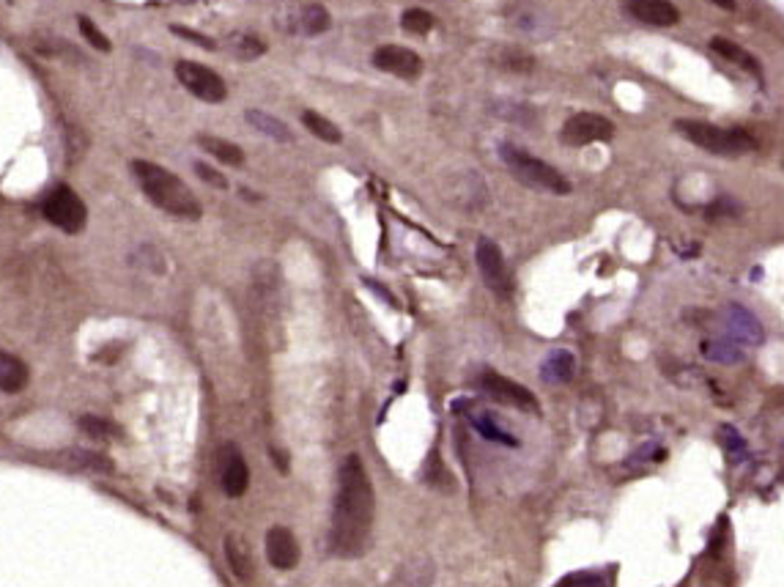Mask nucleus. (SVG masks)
<instances>
[{"label": "nucleus", "instance_id": "nucleus-9", "mask_svg": "<svg viewBox=\"0 0 784 587\" xmlns=\"http://www.w3.org/2000/svg\"><path fill=\"white\" fill-rule=\"evenodd\" d=\"M614 134V124L606 118V115H598V113H576L565 121L560 137L562 143L568 145H590V143H600V140H609Z\"/></svg>", "mask_w": 784, "mask_h": 587}, {"label": "nucleus", "instance_id": "nucleus-13", "mask_svg": "<svg viewBox=\"0 0 784 587\" xmlns=\"http://www.w3.org/2000/svg\"><path fill=\"white\" fill-rule=\"evenodd\" d=\"M629 15L653 28H672L680 23V12L670 0H625Z\"/></svg>", "mask_w": 784, "mask_h": 587}, {"label": "nucleus", "instance_id": "nucleus-3", "mask_svg": "<svg viewBox=\"0 0 784 587\" xmlns=\"http://www.w3.org/2000/svg\"><path fill=\"white\" fill-rule=\"evenodd\" d=\"M675 129L686 140L700 145L702 152H710L716 157H743L757 149L754 134H749L746 129H727V126H716L710 121H697V118H678Z\"/></svg>", "mask_w": 784, "mask_h": 587}, {"label": "nucleus", "instance_id": "nucleus-14", "mask_svg": "<svg viewBox=\"0 0 784 587\" xmlns=\"http://www.w3.org/2000/svg\"><path fill=\"white\" fill-rule=\"evenodd\" d=\"M266 560L277 571H291L299 562V543L291 530L285 527H272L266 532Z\"/></svg>", "mask_w": 784, "mask_h": 587}, {"label": "nucleus", "instance_id": "nucleus-26", "mask_svg": "<svg viewBox=\"0 0 784 587\" xmlns=\"http://www.w3.org/2000/svg\"><path fill=\"white\" fill-rule=\"evenodd\" d=\"M77 25H80V34L85 36V42H88L94 50H99V53H110V47H113V45H110V39H107V36H104V34H102V31L88 20V17H80V20H77Z\"/></svg>", "mask_w": 784, "mask_h": 587}, {"label": "nucleus", "instance_id": "nucleus-20", "mask_svg": "<svg viewBox=\"0 0 784 587\" xmlns=\"http://www.w3.org/2000/svg\"><path fill=\"white\" fill-rule=\"evenodd\" d=\"M247 121H250L258 132H263V134H269V137H274V140H283V143H291V140H293L291 129H288L280 118H274V115L263 113V110H247Z\"/></svg>", "mask_w": 784, "mask_h": 587}, {"label": "nucleus", "instance_id": "nucleus-10", "mask_svg": "<svg viewBox=\"0 0 784 587\" xmlns=\"http://www.w3.org/2000/svg\"><path fill=\"white\" fill-rule=\"evenodd\" d=\"M475 258H478V269L483 274V283L494 294H500V297H508L513 283H511V272H508V264L502 258V250L491 239H481L478 250H475Z\"/></svg>", "mask_w": 784, "mask_h": 587}, {"label": "nucleus", "instance_id": "nucleus-5", "mask_svg": "<svg viewBox=\"0 0 784 587\" xmlns=\"http://www.w3.org/2000/svg\"><path fill=\"white\" fill-rule=\"evenodd\" d=\"M42 212H45V220L53 223L55 228H61L64 234H80L85 228V220H88V209H85L83 198L66 184L55 187L45 198Z\"/></svg>", "mask_w": 784, "mask_h": 587}, {"label": "nucleus", "instance_id": "nucleus-23", "mask_svg": "<svg viewBox=\"0 0 784 587\" xmlns=\"http://www.w3.org/2000/svg\"><path fill=\"white\" fill-rule=\"evenodd\" d=\"M497 64H500L502 69H508V72H530L535 61H532L530 53H524V50H519V47H502V50L497 53Z\"/></svg>", "mask_w": 784, "mask_h": 587}, {"label": "nucleus", "instance_id": "nucleus-11", "mask_svg": "<svg viewBox=\"0 0 784 587\" xmlns=\"http://www.w3.org/2000/svg\"><path fill=\"white\" fill-rule=\"evenodd\" d=\"M217 473H220V486L228 497H242L250 486V470L239 448L223 445L217 453Z\"/></svg>", "mask_w": 784, "mask_h": 587}, {"label": "nucleus", "instance_id": "nucleus-12", "mask_svg": "<svg viewBox=\"0 0 784 587\" xmlns=\"http://www.w3.org/2000/svg\"><path fill=\"white\" fill-rule=\"evenodd\" d=\"M373 64L376 69L387 72V75H395V77H403V80H417L420 72H422V58L409 50V47H401V45H384L373 53Z\"/></svg>", "mask_w": 784, "mask_h": 587}, {"label": "nucleus", "instance_id": "nucleus-21", "mask_svg": "<svg viewBox=\"0 0 784 587\" xmlns=\"http://www.w3.org/2000/svg\"><path fill=\"white\" fill-rule=\"evenodd\" d=\"M302 124L316 134L319 140H324V143H341L343 140V134H341V129L330 121V118H324L322 113H316V110H304L302 113Z\"/></svg>", "mask_w": 784, "mask_h": 587}, {"label": "nucleus", "instance_id": "nucleus-18", "mask_svg": "<svg viewBox=\"0 0 784 587\" xmlns=\"http://www.w3.org/2000/svg\"><path fill=\"white\" fill-rule=\"evenodd\" d=\"M332 17L322 4H310L296 15V31L304 36H322L324 31H330Z\"/></svg>", "mask_w": 784, "mask_h": 587}, {"label": "nucleus", "instance_id": "nucleus-16", "mask_svg": "<svg viewBox=\"0 0 784 587\" xmlns=\"http://www.w3.org/2000/svg\"><path fill=\"white\" fill-rule=\"evenodd\" d=\"M225 560L231 565V571L242 579L250 582L255 573V562H253V552L247 546V541L242 535H228L225 538Z\"/></svg>", "mask_w": 784, "mask_h": 587}, {"label": "nucleus", "instance_id": "nucleus-32", "mask_svg": "<svg viewBox=\"0 0 784 587\" xmlns=\"http://www.w3.org/2000/svg\"><path fill=\"white\" fill-rule=\"evenodd\" d=\"M708 4H713V6H719V9H724V12H732V9H735V0H708Z\"/></svg>", "mask_w": 784, "mask_h": 587}, {"label": "nucleus", "instance_id": "nucleus-29", "mask_svg": "<svg viewBox=\"0 0 784 587\" xmlns=\"http://www.w3.org/2000/svg\"><path fill=\"white\" fill-rule=\"evenodd\" d=\"M195 174H198L206 184H212V187H217V190H225V187H228V179H225L220 171L209 168L206 163H195Z\"/></svg>", "mask_w": 784, "mask_h": 587}, {"label": "nucleus", "instance_id": "nucleus-6", "mask_svg": "<svg viewBox=\"0 0 784 587\" xmlns=\"http://www.w3.org/2000/svg\"><path fill=\"white\" fill-rule=\"evenodd\" d=\"M176 77H179V83H182L193 96H198L201 102L220 104V102H225V96H228L225 80H223L214 69H209V66H203V64H198V61H179V64H176Z\"/></svg>", "mask_w": 784, "mask_h": 587}, {"label": "nucleus", "instance_id": "nucleus-27", "mask_svg": "<svg viewBox=\"0 0 784 587\" xmlns=\"http://www.w3.org/2000/svg\"><path fill=\"white\" fill-rule=\"evenodd\" d=\"M80 428H83L88 436H96V439L113 436V433L118 431L110 420H104V417H94V414H85V417L80 420Z\"/></svg>", "mask_w": 784, "mask_h": 587}, {"label": "nucleus", "instance_id": "nucleus-15", "mask_svg": "<svg viewBox=\"0 0 784 587\" xmlns=\"http://www.w3.org/2000/svg\"><path fill=\"white\" fill-rule=\"evenodd\" d=\"M710 50L719 53L724 61L740 66L743 72L754 75L757 80H762V66H759V61H757L749 50H743L740 45H735V42H729V39H724V36H716V39H710Z\"/></svg>", "mask_w": 784, "mask_h": 587}, {"label": "nucleus", "instance_id": "nucleus-7", "mask_svg": "<svg viewBox=\"0 0 784 587\" xmlns=\"http://www.w3.org/2000/svg\"><path fill=\"white\" fill-rule=\"evenodd\" d=\"M478 387L489 398H494V401H500L505 406L524 409V412H538V398L524 384H519V382H513V379H508V376H502L497 371H483L481 379H478Z\"/></svg>", "mask_w": 784, "mask_h": 587}, {"label": "nucleus", "instance_id": "nucleus-31", "mask_svg": "<svg viewBox=\"0 0 784 587\" xmlns=\"http://www.w3.org/2000/svg\"><path fill=\"white\" fill-rule=\"evenodd\" d=\"M174 34H179L182 39H187V42H195V45H201V47H214V42L212 39H206V36H201V34H195V31H190V28H182V25H174L171 28Z\"/></svg>", "mask_w": 784, "mask_h": 587}, {"label": "nucleus", "instance_id": "nucleus-4", "mask_svg": "<svg viewBox=\"0 0 784 587\" xmlns=\"http://www.w3.org/2000/svg\"><path fill=\"white\" fill-rule=\"evenodd\" d=\"M500 157L502 163L508 165V171L527 187L532 190H541V193H554V195H568L571 193V182L557 171L551 168L549 163L527 154L524 149H519V145L513 143H502L500 145Z\"/></svg>", "mask_w": 784, "mask_h": 587}, {"label": "nucleus", "instance_id": "nucleus-1", "mask_svg": "<svg viewBox=\"0 0 784 587\" xmlns=\"http://www.w3.org/2000/svg\"><path fill=\"white\" fill-rule=\"evenodd\" d=\"M376 494L371 475L360 456H349L338 473V494L332 508L330 549L338 557H360L368 546L373 530Z\"/></svg>", "mask_w": 784, "mask_h": 587}, {"label": "nucleus", "instance_id": "nucleus-28", "mask_svg": "<svg viewBox=\"0 0 784 587\" xmlns=\"http://www.w3.org/2000/svg\"><path fill=\"white\" fill-rule=\"evenodd\" d=\"M475 423V428L486 436V439H491V443H505V445H516V439L513 436H508L505 431H500L489 417H475L472 420Z\"/></svg>", "mask_w": 784, "mask_h": 587}, {"label": "nucleus", "instance_id": "nucleus-30", "mask_svg": "<svg viewBox=\"0 0 784 587\" xmlns=\"http://www.w3.org/2000/svg\"><path fill=\"white\" fill-rule=\"evenodd\" d=\"M560 587H603V582L590 573H576V576H568Z\"/></svg>", "mask_w": 784, "mask_h": 587}, {"label": "nucleus", "instance_id": "nucleus-25", "mask_svg": "<svg viewBox=\"0 0 784 587\" xmlns=\"http://www.w3.org/2000/svg\"><path fill=\"white\" fill-rule=\"evenodd\" d=\"M571 373H573V357L568 354V352H557V354H551L549 357V363L543 365V376L546 379H571Z\"/></svg>", "mask_w": 784, "mask_h": 587}, {"label": "nucleus", "instance_id": "nucleus-19", "mask_svg": "<svg viewBox=\"0 0 784 587\" xmlns=\"http://www.w3.org/2000/svg\"><path fill=\"white\" fill-rule=\"evenodd\" d=\"M198 143L203 145V149H206L214 160H220L223 165L239 168V165L244 163V152L239 149L236 143H231V140H223V137H214V134H201Z\"/></svg>", "mask_w": 784, "mask_h": 587}, {"label": "nucleus", "instance_id": "nucleus-24", "mask_svg": "<svg viewBox=\"0 0 784 587\" xmlns=\"http://www.w3.org/2000/svg\"><path fill=\"white\" fill-rule=\"evenodd\" d=\"M401 25H403V31L422 36V34H428L433 28V15L425 12V9H406L403 17H401Z\"/></svg>", "mask_w": 784, "mask_h": 587}, {"label": "nucleus", "instance_id": "nucleus-17", "mask_svg": "<svg viewBox=\"0 0 784 587\" xmlns=\"http://www.w3.org/2000/svg\"><path fill=\"white\" fill-rule=\"evenodd\" d=\"M28 379H31L28 365L20 357L0 349V390H4V393H20V390H25Z\"/></svg>", "mask_w": 784, "mask_h": 587}, {"label": "nucleus", "instance_id": "nucleus-2", "mask_svg": "<svg viewBox=\"0 0 784 587\" xmlns=\"http://www.w3.org/2000/svg\"><path fill=\"white\" fill-rule=\"evenodd\" d=\"M132 174H134L140 190L145 193V198L156 209H163V212L182 217V220H198L203 214L195 193L168 168L156 165V163H145V160H134Z\"/></svg>", "mask_w": 784, "mask_h": 587}, {"label": "nucleus", "instance_id": "nucleus-8", "mask_svg": "<svg viewBox=\"0 0 784 587\" xmlns=\"http://www.w3.org/2000/svg\"><path fill=\"white\" fill-rule=\"evenodd\" d=\"M505 20L516 34H524L530 39H546L554 31V23L543 6L535 0H511L505 9Z\"/></svg>", "mask_w": 784, "mask_h": 587}, {"label": "nucleus", "instance_id": "nucleus-22", "mask_svg": "<svg viewBox=\"0 0 784 587\" xmlns=\"http://www.w3.org/2000/svg\"><path fill=\"white\" fill-rule=\"evenodd\" d=\"M228 47H231V53L239 55L242 61H253V58H258V55L266 53V45H263L258 36H253V34H233L231 42H228Z\"/></svg>", "mask_w": 784, "mask_h": 587}]
</instances>
